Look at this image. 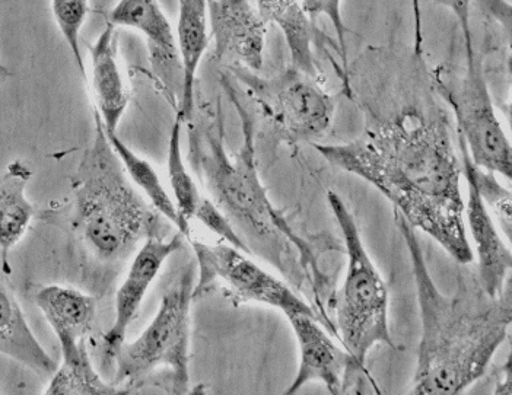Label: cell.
I'll return each instance as SVG.
<instances>
[{
	"label": "cell",
	"instance_id": "1",
	"mask_svg": "<svg viewBox=\"0 0 512 395\" xmlns=\"http://www.w3.org/2000/svg\"><path fill=\"white\" fill-rule=\"evenodd\" d=\"M314 148L333 167L370 183L413 229L438 242L457 263L475 260L464 221L461 159L450 124L416 108L374 120L348 143Z\"/></svg>",
	"mask_w": 512,
	"mask_h": 395
},
{
	"label": "cell",
	"instance_id": "2",
	"mask_svg": "<svg viewBox=\"0 0 512 395\" xmlns=\"http://www.w3.org/2000/svg\"><path fill=\"white\" fill-rule=\"evenodd\" d=\"M241 120L243 142L234 155L225 146L224 113L221 103L211 119L187 121L190 162L209 199L230 219L246 242L251 256L272 264L286 282L307 293L324 328L337 339L330 312L335 305L332 279L324 272L316 247L302 237L273 205L257 168L254 121L243 107L230 79L222 78Z\"/></svg>",
	"mask_w": 512,
	"mask_h": 395
},
{
	"label": "cell",
	"instance_id": "3",
	"mask_svg": "<svg viewBox=\"0 0 512 395\" xmlns=\"http://www.w3.org/2000/svg\"><path fill=\"white\" fill-rule=\"evenodd\" d=\"M405 241L421 312L422 336L412 394H460L483 377L512 323L510 282L491 298L479 289L444 295L426 264L416 229L394 212Z\"/></svg>",
	"mask_w": 512,
	"mask_h": 395
},
{
	"label": "cell",
	"instance_id": "4",
	"mask_svg": "<svg viewBox=\"0 0 512 395\" xmlns=\"http://www.w3.org/2000/svg\"><path fill=\"white\" fill-rule=\"evenodd\" d=\"M92 114L94 140L71 180L72 225L98 263L117 266L139 242L165 234L167 226L127 177L94 107Z\"/></svg>",
	"mask_w": 512,
	"mask_h": 395
},
{
	"label": "cell",
	"instance_id": "5",
	"mask_svg": "<svg viewBox=\"0 0 512 395\" xmlns=\"http://www.w3.org/2000/svg\"><path fill=\"white\" fill-rule=\"evenodd\" d=\"M327 202L342 232L345 244V280L335 293L337 340L356 361L365 363L372 347L387 344L397 350L389 324V289L361 238L349 207L335 191Z\"/></svg>",
	"mask_w": 512,
	"mask_h": 395
},
{
	"label": "cell",
	"instance_id": "6",
	"mask_svg": "<svg viewBox=\"0 0 512 395\" xmlns=\"http://www.w3.org/2000/svg\"><path fill=\"white\" fill-rule=\"evenodd\" d=\"M196 277V260L180 267L168 283L149 326L133 342L124 340L113 358L116 362L113 384L116 387L136 384L155 369L168 368L171 371V393H189L190 331Z\"/></svg>",
	"mask_w": 512,
	"mask_h": 395
},
{
	"label": "cell",
	"instance_id": "7",
	"mask_svg": "<svg viewBox=\"0 0 512 395\" xmlns=\"http://www.w3.org/2000/svg\"><path fill=\"white\" fill-rule=\"evenodd\" d=\"M36 304L62 350V365L52 375L46 394H126L104 381L89 358L87 339L97 315V299L69 286L49 285L37 292Z\"/></svg>",
	"mask_w": 512,
	"mask_h": 395
},
{
	"label": "cell",
	"instance_id": "8",
	"mask_svg": "<svg viewBox=\"0 0 512 395\" xmlns=\"http://www.w3.org/2000/svg\"><path fill=\"white\" fill-rule=\"evenodd\" d=\"M231 69L283 139L314 142L329 132L335 120L336 100L320 84V78L294 66L273 78H262L240 66Z\"/></svg>",
	"mask_w": 512,
	"mask_h": 395
},
{
	"label": "cell",
	"instance_id": "9",
	"mask_svg": "<svg viewBox=\"0 0 512 395\" xmlns=\"http://www.w3.org/2000/svg\"><path fill=\"white\" fill-rule=\"evenodd\" d=\"M197 266L196 299L219 288L234 304H260L276 308L283 315L301 314L318 318L310 302L300 298L291 286L254 263L232 245H209L190 238Z\"/></svg>",
	"mask_w": 512,
	"mask_h": 395
},
{
	"label": "cell",
	"instance_id": "10",
	"mask_svg": "<svg viewBox=\"0 0 512 395\" xmlns=\"http://www.w3.org/2000/svg\"><path fill=\"white\" fill-rule=\"evenodd\" d=\"M438 92L453 110L457 135L466 142L473 162L511 180V142L496 117L482 56L476 50L467 52L464 75L457 82L438 79Z\"/></svg>",
	"mask_w": 512,
	"mask_h": 395
},
{
	"label": "cell",
	"instance_id": "11",
	"mask_svg": "<svg viewBox=\"0 0 512 395\" xmlns=\"http://www.w3.org/2000/svg\"><path fill=\"white\" fill-rule=\"evenodd\" d=\"M286 318L297 337L300 365L297 377L285 394L300 393L311 381L321 382L333 395L356 393L355 387L371 379L365 363L356 361L345 347L337 346L332 334L317 318L301 312L286 315Z\"/></svg>",
	"mask_w": 512,
	"mask_h": 395
},
{
	"label": "cell",
	"instance_id": "12",
	"mask_svg": "<svg viewBox=\"0 0 512 395\" xmlns=\"http://www.w3.org/2000/svg\"><path fill=\"white\" fill-rule=\"evenodd\" d=\"M107 22L114 27L133 28L145 37L159 91L178 110L183 95V65L176 34L158 0H119L108 12Z\"/></svg>",
	"mask_w": 512,
	"mask_h": 395
},
{
	"label": "cell",
	"instance_id": "13",
	"mask_svg": "<svg viewBox=\"0 0 512 395\" xmlns=\"http://www.w3.org/2000/svg\"><path fill=\"white\" fill-rule=\"evenodd\" d=\"M209 25L215 57L250 72L265 63L267 22L256 0H209Z\"/></svg>",
	"mask_w": 512,
	"mask_h": 395
},
{
	"label": "cell",
	"instance_id": "14",
	"mask_svg": "<svg viewBox=\"0 0 512 395\" xmlns=\"http://www.w3.org/2000/svg\"><path fill=\"white\" fill-rule=\"evenodd\" d=\"M184 240L186 237L178 232L170 238L167 234L152 235L142 242L141 248L133 257L126 279L116 293L113 326L103 340L104 356L108 361H113L117 350L126 340L127 328L138 317L143 299L164 267L165 261L183 248Z\"/></svg>",
	"mask_w": 512,
	"mask_h": 395
},
{
	"label": "cell",
	"instance_id": "15",
	"mask_svg": "<svg viewBox=\"0 0 512 395\" xmlns=\"http://www.w3.org/2000/svg\"><path fill=\"white\" fill-rule=\"evenodd\" d=\"M469 186V197L464 203L469 228L479 257V283L486 295L498 298L504 292L512 267V254L496 231L488 205L483 202L475 180L463 172Z\"/></svg>",
	"mask_w": 512,
	"mask_h": 395
},
{
	"label": "cell",
	"instance_id": "16",
	"mask_svg": "<svg viewBox=\"0 0 512 395\" xmlns=\"http://www.w3.org/2000/svg\"><path fill=\"white\" fill-rule=\"evenodd\" d=\"M89 54L92 103L104 127L117 132L129 105L130 95L117 59V34L113 24L107 22L97 40L89 46Z\"/></svg>",
	"mask_w": 512,
	"mask_h": 395
},
{
	"label": "cell",
	"instance_id": "17",
	"mask_svg": "<svg viewBox=\"0 0 512 395\" xmlns=\"http://www.w3.org/2000/svg\"><path fill=\"white\" fill-rule=\"evenodd\" d=\"M209 0H178L177 44L183 65V95L177 113L184 123L193 119L196 108V75L209 47Z\"/></svg>",
	"mask_w": 512,
	"mask_h": 395
},
{
	"label": "cell",
	"instance_id": "18",
	"mask_svg": "<svg viewBox=\"0 0 512 395\" xmlns=\"http://www.w3.org/2000/svg\"><path fill=\"white\" fill-rule=\"evenodd\" d=\"M256 5L267 24L278 25L282 31L291 54V66L320 78L314 46L327 38L305 14L301 0H256Z\"/></svg>",
	"mask_w": 512,
	"mask_h": 395
},
{
	"label": "cell",
	"instance_id": "19",
	"mask_svg": "<svg viewBox=\"0 0 512 395\" xmlns=\"http://www.w3.org/2000/svg\"><path fill=\"white\" fill-rule=\"evenodd\" d=\"M0 355L8 356L37 375L52 377L57 363L34 336L17 298L0 279Z\"/></svg>",
	"mask_w": 512,
	"mask_h": 395
},
{
	"label": "cell",
	"instance_id": "20",
	"mask_svg": "<svg viewBox=\"0 0 512 395\" xmlns=\"http://www.w3.org/2000/svg\"><path fill=\"white\" fill-rule=\"evenodd\" d=\"M33 171L24 162L14 161L0 175V251L3 258L27 234L34 206L27 197Z\"/></svg>",
	"mask_w": 512,
	"mask_h": 395
},
{
	"label": "cell",
	"instance_id": "21",
	"mask_svg": "<svg viewBox=\"0 0 512 395\" xmlns=\"http://www.w3.org/2000/svg\"><path fill=\"white\" fill-rule=\"evenodd\" d=\"M106 130L107 138L110 140L111 146H113L114 152L119 156L122 161L124 171H126L127 177L132 181L133 186L136 189L141 190L145 194L146 200L151 203V206L165 219L176 226L177 231L186 237V240H190V225L181 219L180 213H178L176 203H174L173 197L170 196L167 190H165L164 184H162L161 178H159L158 172L152 167L151 162L143 159L142 156L133 152L122 139L119 138L117 132L113 130Z\"/></svg>",
	"mask_w": 512,
	"mask_h": 395
},
{
	"label": "cell",
	"instance_id": "22",
	"mask_svg": "<svg viewBox=\"0 0 512 395\" xmlns=\"http://www.w3.org/2000/svg\"><path fill=\"white\" fill-rule=\"evenodd\" d=\"M183 124V117L180 113H176V119L171 127L170 140H168L167 165L174 203H176L181 219L190 225V221L195 219L197 209L205 196L200 193L195 178L187 170L186 162H184L183 148H181Z\"/></svg>",
	"mask_w": 512,
	"mask_h": 395
},
{
	"label": "cell",
	"instance_id": "23",
	"mask_svg": "<svg viewBox=\"0 0 512 395\" xmlns=\"http://www.w3.org/2000/svg\"><path fill=\"white\" fill-rule=\"evenodd\" d=\"M457 145H459V154L461 156V171L469 174L475 180L477 189L483 202L494 209L496 216L504 226L505 234L511 238V193L501 186L496 180L494 172L483 170L479 165L473 162L467 151L466 142L457 135Z\"/></svg>",
	"mask_w": 512,
	"mask_h": 395
},
{
	"label": "cell",
	"instance_id": "24",
	"mask_svg": "<svg viewBox=\"0 0 512 395\" xmlns=\"http://www.w3.org/2000/svg\"><path fill=\"white\" fill-rule=\"evenodd\" d=\"M54 21L71 49L76 68L87 79L81 53V31L89 14V0H52Z\"/></svg>",
	"mask_w": 512,
	"mask_h": 395
},
{
	"label": "cell",
	"instance_id": "25",
	"mask_svg": "<svg viewBox=\"0 0 512 395\" xmlns=\"http://www.w3.org/2000/svg\"><path fill=\"white\" fill-rule=\"evenodd\" d=\"M302 8L305 14L311 19L313 24L317 25L318 19L326 17L332 22L333 30L337 37V47H339L340 59H342L343 68L348 66V50H346V28L342 14V0H301Z\"/></svg>",
	"mask_w": 512,
	"mask_h": 395
},
{
	"label": "cell",
	"instance_id": "26",
	"mask_svg": "<svg viewBox=\"0 0 512 395\" xmlns=\"http://www.w3.org/2000/svg\"><path fill=\"white\" fill-rule=\"evenodd\" d=\"M195 219H197L200 224L205 225L209 231L213 232V234L222 238V240L227 242V244H230L232 247L237 248V250L243 251V253L251 256L246 242H244L243 238H241L240 235H238V232L235 231L230 219L224 215V212H222V210L219 209V207L216 206L209 197L205 196V199L200 203Z\"/></svg>",
	"mask_w": 512,
	"mask_h": 395
},
{
	"label": "cell",
	"instance_id": "27",
	"mask_svg": "<svg viewBox=\"0 0 512 395\" xmlns=\"http://www.w3.org/2000/svg\"><path fill=\"white\" fill-rule=\"evenodd\" d=\"M435 2L447 8L454 15V18L457 19V22H459L466 53L475 50V46H473L472 24H470L472 0H435Z\"/></svg>",
	"mask_w": 512,
	"mask_h": 395
},
{
	"label": "cell",
	"instance_id": "28",
	"mask_svg": "<svg viewBox=\"0 0 512 395\" xmlns=\"http://www.w3.org/2000/svg\"><path fill=\"white\" fill-rule=\"evenodd\" d=\"M413 35H415V53L421 56L424 49V24H422L421 0H412Z\"/></svg>",
	"mask_w": 512,
	"mask_h": 395
},
{
	"label": "cell",
	"instance_id": "29",
	"mask_svg": "<svg viewBox=\"0 0 512 395\" xmlns=\"http://www.w3.org/2000/svg\"><path fill=\"white\" fill-rule=\"evenodd\" d=\"M9 78H11V72H9L2 63H0V85H2L3 82L8 81Z\"/></svg>",
	"mask_w": 512,
	"mask_h": 395
}]
</instances>
